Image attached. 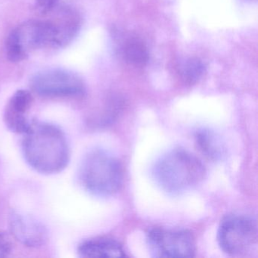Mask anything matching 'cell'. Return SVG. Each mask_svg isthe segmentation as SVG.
I'll use <instances>...</instances> for the list:
<instances>
[{"label":"cell","mask_w":258,"mask_h":258,"mask_svg":"<svg viewBox=\"0 0 258 258\" xmlns=\"http://www.w3.org/2000/svg\"><path fill=\"white\" fill-rule=\"evenodd\" d=\"M195 138L198 149L209 159L217 161L224 155L223 142L214 131L208 129L200 130L196 133Z\"/></svg>","instance_id":"11"},{"label":"cell","mask_w":258,"mask_h":258,"mask_svg":"<svg viewBox=\"0 0 258 258\" xmlns=\"http://www.w3.org/2000/svg\"><path fill=\"white\" fill-rule=\"evenodd\" d=\"M23 135L24 157L36 171L51 175L66 168L70 161V149L66 134L58 126L33 120Z\"/></svg>","instance_id":"1"},{"label":"cell","mask_w":258,"mask_h":258,"mask_svg":"<svg viewBox=\"0 0 258 258\" xmlns=\"http://www.w3.org/2000/svg\"><path fill=\"white\" fill-rule=\"evenodd\" d=\"M33 90L43 97H81L86 93V86L76 74L54 69L42 71L33 77L31 83Z\"/></svg>","instance_id":"6"},{"label":"cell","mask_w":258,"mask_h":258,"mask_svg":"<svg viewBox=\"0 0 258 258\" xmlns=\"http://www.w3.org/2000/svg\"><path fill=\"white\" fill-rule=\"evenodd\" d=\"M206 71L205 63L199 58H188L179 64V74L181 78L188 84L197 83Z\"/></svg>","instance_id":"13"},{"label":"cell","mask_w":258,"mask_h":258,"mask_svg":"<svg viewBox=\"0 0 258 258\" xmlns=\"http://www.w3.org/2000/svg\"><path fill=\"white\" fill-rule=\"evenodd\" d=\"M152 173L155 182L164 191L179 195L197 186L205 178V169L193 154L176 149L157 161Z\"/></svg>","instance_id":"2"},{"label":"cell","mask_w":258,"mask_h":258,"mask_svg":"<svg viewBox=\"0 0 258 258\" xmlns=\"http://www.w3.org/2000/svg\"><path fill=\"white\" fill-rule=\"evenodd\" d=\"M80 180L91 194L102 197L112 196L120 190L123 182L121 164L105 151H93L81 164Z\"/></svg>","instance_id":"3"},{"label":"cell","mask_w":258,"mask_h":258,"mask_svg":"<svg viewBox=\"0 0 258 258\" xmlns=\"http://www.w3.org/2000/svg\"><path fill=\"white\" fill-rule=\"evenodd\" d=\"M34 99L28 90H18L9 101L4 111V120L7 127L16 134H24L31 123L28 111Z\"/></svg>","instance_id":"9"},{"label":"cell","mask_w":258,"mask_h":258,"mask_svg":"<svg viewBox=\"0 0 258 258\" xmlns=\"http://www.w3.org/2000/svg\"><path fill=\"white\" fill-rule=\"evenodd\" d=\"M13 241L9 234L0 232V257L9 256L13 250Z\"/></svg>","instance_id":"14"},{"label":"cell","mask_w":258,"mask_h":258,"mask_svg":"<svg viewBox=\"0 0 258 258\" xmlns=\"http://www.w3.org/2000/svg\"><path fill=\"white\" fill-rule=\"evenodd\" d=\"M78 255L81 257H123L126 256L122 246L115 240L94 238L79 244Z\"/></svg>","instance_id":"10"},{"label":"cell","mask_w":258,"mask_h":258,"mask_svg":"<svg viewBox=\"0 0 258 258\" xmlns=\"http://www.w3.org/2000/svg\"><path fill=\"white\" fill-rule=\"evenodd\" d=\"M12 235L28 247H41L48 239V232L43 223L31 216L14 212L10 215Z\"/></svg>","instance_id":"8"},{"label":"cell","mask_w":258,"mask_h":258,"mask_svg":"<svg viewBox=\"0 0 258 258\" xmlns=\"http://www.w3.org/2000/svg\"><path fill=\"white\" fill-rule=\"evenodd\" d=\"M120 52L124 61L134 67L143 68L149 62L147 46L141 40L136 37H131L123 42Z\"/></svg>","instance_id":"12"},{"label":"cell","mask_w":258,"mask_h":258,"mask_svg":"<svg viewBox=\"0 0 258 258\" xmlns=\"http://www.w3.org/2000/svg\"><path fill=\"white\" fill-rule=\"evenodd\" d=\"M46 48H60L58 33L52 20H31L21 24L6 42L7 58L13 62L26 59L30 52Z\"/></svg>","instance_id":"4"},{"label":"cell","mask_w":258,"mask_h":258,"mask_svg":"<svg viewBox=\"0 0 258 258\" xmlns=\"http://www.w3.org/2000/svg\"><path fill=\"white\" fill-rule=\"evenodd\" d=\"M147 241L157 257H191L196 251L194 238L188 231L155 228L148 233Z\"/></svg>","instance_id":"7"},{"label":"cell","mask_w":258,"mask_h":258,"mask_svg":"<svg viewBox=\"0 0 258 258\" xmlns=\"http://www.w3.org/2000/svg\"><path fill=\"white\" fill-rule=\"evenodd\" d=\"M37 8L43 14L51 13L58 7L59 0H36Z\"/></svg>","instance_id":"15"},{"label":"cell","mask_w":258,"mask_h":258,"mask_svg":"<svg viewBox=\"0 0 258 258\" xmlns=\"http://www.w3.org/2000/svg\"><path fill=\"white\" fill-rule=\"evenodd\" d=\"M217 239L222 250L228 254L247 253L257 241L256 221L247 216H229L220 223Z\"/></svg>","instance_id":"5"}]
</instances>
